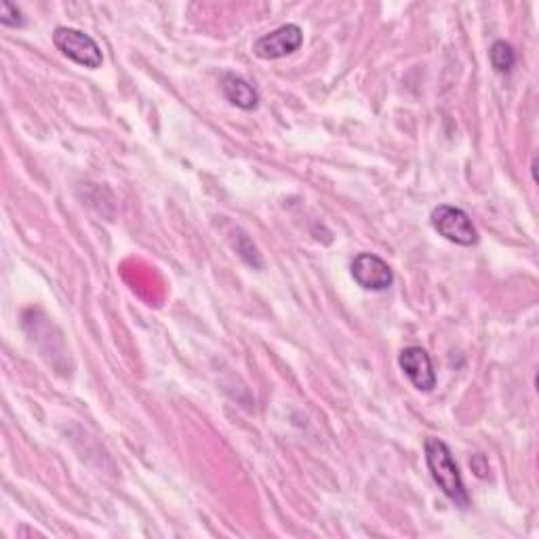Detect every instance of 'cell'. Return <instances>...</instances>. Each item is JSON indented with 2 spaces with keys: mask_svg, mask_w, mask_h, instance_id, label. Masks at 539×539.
I'll list each match as a JSON object with an SVG mask.
<instances>
[{
  "mask_svg": "<svg viewBox=\"0 0 539 539\" xmlns=\"http://www.w3.org/2000/svg\"><path fill=\"white\" fill-rule=\"evenodd\" d=\"M470 466H472V470H474V474H476L478 478H487V476H489V464H487L485 455L476 453V455L470 459Z\"/></svg>",
  "mask_w": 539,
  "mask_h": 539,
  "instance_id": "10",
  "label": "cell"
},
{
  "mask_svg": "<svg viewBox=\"0 0 539 539\" xmlns=\"http://www.w3.org/2000/svg\"><path fill=\"white\" fill-rule=\"evenodd\" d=\"M398 365H401L403 373L409 377V382L413 384L415 390L419 392H432L436 388V373L430 361V354L419 348V346H409L398 356Z\"/></svg>",
  "mask_w": 539,
  "mask_h": 539,
  "instance_id": "6",
  "label": "cell"
},
{
  "mask_svg": "<svg viewBox=\"0 0 539 539\" xmlns=\"http://www.w3.org/2000/svg\"><path fill=\"white\" fill-rule=\"evenodd\" d=\"M219 85H222V93L232 106L247 110V112L255 110L259 106V93L255 91V87L249 81H245L243 76L228 72L222 76V83Z\"/></svg>",
  "mask_w": 539,
  "mask_h": 539,
  "instance_id": "7",
  "label": "cell"
},
{
  "mask_svg": "<svg viewBox=\"0 0 539 539\" xmlns=\"http://www.w3.org/2000/svg\"><path fill=\"white\" fill-rule=\"evenodd\" d=\"M430 222L432 228L443 238H447L449 243H455L459 247H472L478 243V232L464 209L441 205L432 211Z\"/></svg>",
  "mask_w": 539,
  "mask_h": 539,
  "instance_id": "3",
  "label": "cell"
},
{
  "mask_svg": "<svg viewBox=\"0 0 539 539\" xmlns=\"http://www.w3.org/2000/svg\"><path fill=\"white\" fill-rule=\"evenodd\" d=\"M424 451H426V464H428V470L432 474V481L451 499L457 508L468 510L470 508V495L466 491L462 474H459V468L455 464L453 453L447 447V443H443L441 438L428 436L426 443H424Z\"/></svg>",
  "mask_w": 539,
  "mask_h": 539,
  "instance_id": "1",
  "label": "cell"
},
{
  "mask_svg": "<svg viewBox=\"0 0 539 539\" xmlns=\"http://www.w3.org/2000/svg\"><path fill=\"white\" fill-rule=\"evenodd\" d=\"M0 24L7 26V28H22L26 22H24V17H22V11H19L15 5L11 3H3L0 5Z\"/></svg>",
  "mask_w": 539,
  "mask_h": 539,
  "instance_id": "9",
  "label": "cell"
},
{
  "mask_svg": "<svg viewBox=\"0 0 539 539\" xmlns=\"http://www.w3.org/2000/svg\"><path fill=\"white\" fill-rule=\"evenodd\" d=\"M491 66L497 74H510L516 66V53L506 41H495L489 51Z\"/></svg>",
  "mask_w": 539,
  "mask_h": 539,
  "instance_id": "8",
  "label": "cell"
},
{
  "mask_svg": "<svg viewBox=\"0 0 539 539\" xmlns=\"http://www.w3.org/2000/svg\"><path fill=\"white\" fill-rule=\"evenodd\" d=\"M352 278L367 291H386L394 283V272L382 257L373 253H358L352 259Z\"/></svg>",
  "mask_w": 539,
  "mask_h": 539,
  "instance_id": "5",
  "label": "cell"
},
{
  "mask_svg": "<svg viewBox=\"0 0 539 539\" xmlns=\"http://www.w3.org/2000/svg\"><path fill=\"white\" fill-rule=\"evenodd\" d=\"M304 45V32L295 24H285L270 34L259 36L253 43V53L259 59H281L293 55Z\"/></svg>",
  "mask_w": 539,
  "mask_h": 539,
  "instance_id": "4",
  "label": "cell"
},
{
  "mask_svg": "<svg viewBox=\"0 0 539 539\" xmlns=\"http://www.w3.org/2000/svg\"><path fill=\"white\" fill-rule=\"evenodd\" d=\"M53 45L62 51L68 59H72L74 64L97 70L104 64V55L99 45L93 41V38L81 30L74 28H55L53 32Z\"/></svg>",
  "mask_w": 539,
  "mask_h": 539,
  "instance_id": "2",
  "label": "cell"
}]
</instances>
